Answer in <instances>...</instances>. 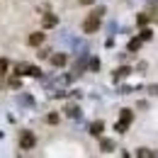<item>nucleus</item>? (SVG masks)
Returning <instances> with one entry per match:
<instances>
[{
	"instance_id": "obj_3",
	"label": "nucleus",
	"mask_w": 158,
	"mask_h": 158,
	"mask_svg": "<svg viewBox=\"0 0 158 158\" xmlns=\"http://www.w3.org/2000/svg\"><path fill=\"white\" fill-rule=\"evenodd\" d=\"M44 39H46V34H44V32H32V34L27 37V44H29V46H41Z\"/></svg>"
},
{
	"instance_id": "obj_8",
	"label": "nucleus",
	"mask_w": 158,
	"mask_h": 158,
	"mask_svg": "<svg viewBox=\"0 0 158 158\" xmlns=\"http://www.w3.org/2000/svg\"><path fill=\"white\" fill-rule=\"evenodd\" d=\"M119 122H124V124H131V122H134V112H131V110H122Z\"/></svg>"
},
{
	"instance_id": "obj_17",
	"label": "nucleus",
	"mask_w": 158,
	"mask_h": 158,
	"mask_svg": "<svg viewBox=\"0 0 158 158\" xmlns=\"http://www.w3.org/2000/svg\"><path fill=\"white\" fill-rule=\"evenodd\" d=\"M114 129H117L119 134H124V131L129 129V124H124V122H117V127H114Z\"/></svg>"
},
{
	"instance_id": "obj_16",
	"label": "nucleus",
	"mask_w": 158,
	"mask_h": 158,
	"mask_svg": "<svg viewBox=\"0 0 158 158\" xmlns=\"http://www.w3.org/2000/svg\"><path fill=\"white\" fill-rule=\"evenodd\" d=\"M129 73H131V68L124 66V68H119V71H117V78H124V76H129Z\"/></svg>"
},
{
	"instance_id": "obj_11",
	"label": "nucleus",
	"mask_w": 158,
	"mask_h": 158,
	"mask_svg": "<svg viewBox=\"0 0 158 158\" xmlns=\"http://www.w3.org/2000/svg\"><path fill=\"white\" fill-rule=\"evenodd\" d=\"M139 37H141V39H143V41H148V39H151V37H153V32H151V29H146V27H143V29H141V32H139Z\"/></svg>"
},
{
	"instance_id": "obj_12",
	"label": "nucleus",
	"mask_w": 158,
	"mask_h": 158,
	"mask_svg": "<svg viewBox=\"0 0 158 158\" xmlns=\"http://www.w3.org/2000/svg\"><path fill=\"white\" fill-rule=\"evenodd\" d=\"M27 76H34V78H37V76H41V71L37 66H27Z\"/></svg>"
},
{
	"instance_id": "obj_7",
	"label": "nucleus",
	"mask_w": 158,
	"mask_h": 158,
	"mask_svg": "<svg viewBox=\"0 0 158 158\" xmlns=\"http://www.w3.org/2000/svg\"><path fill=\"white\" fill-rule=\"evenodd\" d=\"M100 151H102V153H112V151H114V141H112V139H102V141H100Z\"/></svg>"
},
{
	"instance_id": "obj_15",
	"label": "nucleus",
	"mask_w": 158,
	"mask_h": 158,
	"mask_svg": "<svg viewBox=\"0 0 158 158\" xmlns=\"http://www.w3.org/2000/svg\"><path fill=\"white\" fill-rule=\"evenodd\" d=\"M78 107H73V105H71V107H66V114H68V117H78Z\"/></svg>"
},
{
	"instance_id": "obj_5",
	"label": "nucleus",
	"mask_w": 158,
	"mask_h": 158,
	"mask_svg": "<svg viewBox=\"0 0 158 158\" xmlns=\"http://www.w3.org/2000/svg\"><path fill=\"white\" fill-rule=\"evenodd\" d=\"M41 24H44V29H51V27L59 24V17H56V15H44V17H41Z\"/></svg>"
},
{
	"instance_id": "obj_2",
	"label": "nucleus",
	"mask_w": 158,
	"mask_h": 158,
	"mask_svg": "<svg viewBox=\"0 0 158 158\" xmlns=\"http://www.w3.org/2000/svg\"><path fill=\"white\" fill-rule=\"evenodd\" d=\"M100 29V17H95V15H90L88 20L83 22V32L85 34H93V32H98Z\"/></svg>"
},
{
	"instance_id": "obj_19",
	"label": "nucleus",
	"mask_w": 158,
	"mask_h": 158,
	"mask_svg": "<svg viewBox=\"0 0 158 158\" xmlns=\"http://www.w3.org/2000/svg\"><path fill=\"white\" fill-rule=\"evenodd\" d=\"M37 56H39V59H49V56H51V51H49V49H41Z\"/></svg>"
},
{
	"instance_id": "obj_10",
	"label": "nucleus",
	"mask_w": 158,
	"mask_h": 158,
	"mask_svg": "<svg viewBox=\"0 0 158 158\" xmlns=\"http://www.w3.org/2000/svg\"><path fill=\"white\" fill-rule=\"evenodd\" d=\"M148 22H151V15H146V12H141V15L136 17V24H139V27H146Z\"/></svg>"
},
{
	"instance_id": "obj_6",
	"label": "nucleus",
	"mask_w": 158,
	"mask_h": 158,
	"mask_svg": "<svg viewBox=\"0 0 158 158\" xmlns=\"http://www.w3.org/2000/svg\"><path fill=\"white\" fill-rule=\"evenodd\" d=\"M102 131H105V122H93V124H90V134H93V136H102Z\"/></svg>"
},
{
	"instance_id": "obj_4",
	"label": "nucleus",
	"mask_w": 158,
	"mask_h": 158,
	"mask_svg": "<svg viewBox=\"0 0 158 158\" xmlns=\"http://www.w3.org/2000/svg\"><path fill=\"white\" fill-rule=\"evenodd\" d=\"M51 59V63L56 66V68H63L66 63H68V54H54V56H49Z\"/></svg>"
},
{
	"instance_id": "obj_1",
	"label": "nucleus",
	"mask_w": 158,
	"mask_h": 158,
	"mask_svg": "<svg viewBox=\"0 0 158 158\" xmlns=\"http://www.w3.org/2000/svg\"><path fill=\"white\" fill-rule=\"evenodd\" d=\"M34 143H37V136H34L32 131H22V134H20V146L24 148V151L34 148Z\"/></svg>"
},
{
	"instance_id": "obj_14",
	"label": "nucleus",
	"mask_w": 158,
	"mask_h": 158,
	"mask_svg": "<svg viewBox=\"0 0 158 158\" xmlns=\"http://www.w3.org/2000/svg\"><path fill=\"white\" fill-rule=\"evenodd\" d=\"M15 73H17V76H27V63H17Z\"/></svg>"
},
{
	"instance_id": "obj_22",
	"label": "nucleus",
	"mask_w": 158,
	"mask_h": 158,
	"mask_svg": "<svg viewBox=\"0 0 158 158\" xmlns=\"http://www.w3.org/2000/svg\"><path fill=\"white\" fill-rule=\"evenodd\" d=\"M59 122V114H49V124H56Z\"/></svg>"
},
{
	"instance_id": "obj_13",
	"label": "nucleus",
	"mask_w": 158,
	"mask_h": 158,
	"mask_svg": "<svg viewBox=\"0 0 158 158\" xmlns=\"http://www.w3.org/2000/svg\"><path fill=\"white\" fill-rule=\"evenodd\" d=\"M7 68H10L7 59H0V76H5V73H7Z\"/></svg>"
},
{
	"instance_id": "obj_23",
	"label": "nucleus",
	"mask_w": 158,
	"mask_h": 158,
	"mask_svg": "<svg viewBox=\"0 0 158 158\" xmlns=\"http://www.w3.org/2000/svg\"><path fill=\"white\" fill-rule=\"evenodd\" d=\"M80 5H93V2H95V0H78Z\"/></svg>"
},
{
	"instance_id": "obj_9",
	"label": "nucleus",
	"mask_w": 158,
	"mask_h": 158,
	"mask_svg": "<svg viewBox=\"0 0 158 158\" xmlns=\"http://www.w3.org/2000/svg\"><path fill=\"white\" fill-rule=\"evenodd\" d=\"M141 44H143V39L136 37V39H131L129 44H127V49H129V51H139V49H141Z\"/></svg>"
},
{
	"instance_id": "obj_18",
	"label": "nucleus",
	"mask_w": 158,
	"mask_h": 158,
	"mask_svg": "<svg viewBox=\"0 0 158 158\" xmlns=\"http://www.w3.org/2000/svg\"><path fill=\"white\" fill-rule=\"evenodd\" d=\"M136 156L146 158V156H153V153H151V148H139V151H136Z\"/></svg>"
},
{
	"instance_id": "obj_20",
	"label": "nucleus",
	"mask_w": 158,
	"mask_h": 158,
	"mask_svg": "<svg viewBox=\"0 0 158 158\" xmlns=\"http://www.w3.org/2000/svg\"><path fill=\"white\" fill-rule=\"evenodd\" d=\"M93 15H95V17H102V15H105V7H95Z\"/></svg>"
},
{
	"instance_id": "obj_21",
	"label": "nucleus",
	"mask_w": 158,
	"mask_h": 158,
	"mask_svg": "<svg viewBox=\"0 0 158 158\" xmlns=\"http://www.w3.org/2000/svg\"><path fill=\"white\" fill-rule=\"evenodd\" d=\"M90 68H93V71H98V68H100V61L93 59V61H90Z\"/></svg>"
}]
</instances>
